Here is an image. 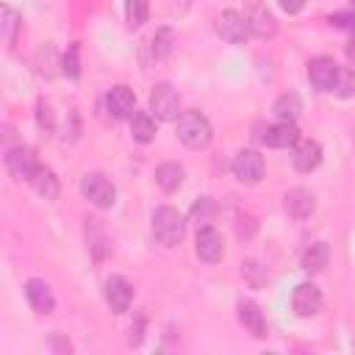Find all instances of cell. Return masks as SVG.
Segmentation results:
<instances>
[{
	"label": "cell",
	"instance_id": "cell-20",
	"mask_svg": "<svg viewBox=\"0 0 355 355\" xmlns=\"http://www.w3.org/2000/svg\"><path fill=\"white\" fill-rule=\"evenodd\" d=\"M183 166L180 164H175V161H166V164H161L158 169H155V183L164 189V191H178L180 186H183Z\"/></svg>",
	"mask_w": 355,
	"mask_h": 355
},
{
	"label": "cell",
	"instance_id": "cell-11",
	"mask_svg": "<svg viewBox=\"0 0 355 355\" xmlns=\"http://www.w3.org/2000/svg\"><path fill=\"white\" fill-rule=\"evenodd\" d=\"M322 291L313 286V283H300L297 288H294V294H291V308H294V313L297 316H302V319H308V316H316L319 311H322Z\"/></svg>",
	"mask_w": 355,
	"mask_h": 355
},
{
	"label": "cell",
	"instance_id": "cell-2",
	"mask_svg": "<svg viewBox=\"0 0 355 355\" xmlns=\"http://www.w3.org/2000/svg\"><path fill=\"white\" fill-rule=\"evenodd\" d=\"M153 236H155V241L164 244V247L180 244L183 236H186V222H183V216H180L175 208H169V205L155 208V211H153Z\"/></svg>",
	"mask_w": 355,
	"mask_h": 355
},
{
	"label": "cell",
	"instance_id": "cell-36",
	"mask_svg": "<svg viewBox=\"0 0 355 355\" xmlns=\"http://www.w3.org/2000/svg\"><path fill=\"white\" fill-rule=\"evenodd\" d=\"M352 8H355V0H352Z\"/></svg>",
	"mask_w": 355,
	"mask_h": 355
},
{
	"label": "cell",
	"instance_id": "cell-32",
	"mask_svg": "<svg viewBox=\"0 0 355 355\" xmlns=\"http://www.w3.org/2000/svg\"><path fill=\"white\" fill-rule=\"evenodd\" d=\"M327 22L336 25V28H344V31H352L355 33V8L352 11H336V14H330Z\"/></svg>",
	"mask_w": 355,
	"mask_h": 355
},
{
	"label": "cell",
	"instance_id": "cell-6",
	"mask_svg": "<svg viewBox=\"0 0 355 355\" xmlns=\"http://www.w3.org/2000/svg\"><path fill=\"white\" fill-rule=\"evenodd\" d=\"M150 111H153V116L155 119H164V122H169V119H178L180 114V97H178V92L169 86V83H155L153 86V92H150Z\"/></svg>",
	"mask_w": 355,
	"mask_h": 355
},
{
	"label": "cell",
	"instance_id": "cell-16",
	"mask_svg": "<svg viewBox=\"0 0 355 355\" xmlns=\"http://www.w3.org/2000/svg\"><path fill=\"white\" fill-rule=\"evenodd\" d=\"M25 297H28V305H31L36 313H42V316L53 313V308H55V297H53L50 286H47L44 280H39V277H31V280L25 283Z\"/></svg>",
	"mask_w": 355,
	"mask_h": 355
},
{
	"label": "cell",
	"instance_id": "cell-34",
	"mask_svg": "<svg viewBox=\"0 0 355 355\" xmlns=\"http://www.w3.org/2000/svg\"><path fill=\"white\" fill-rule=\"evenodd\" d=\"M277 6L286 11V14H300L305 8V0H277Z\"/></svg>",
	"mask_w": 355,
	"mask_h": 355
},
{
	"label": "cell",
	"instance_id": "cell-12",
	"mask_svg": "<svg viewBox=\"0 0 355 355\" xmlns=\"http://www.w3.org/2000/svg\"><path fill=\"white\" fill-rule=\"evenodd\" d=\"M283 208L291 219H308L313 211H316V194L311 189H288L286 197H283Z\"/></svg>",
	"mask_w": 355,
	"mask_h": 355
},
{
	"label": "cell",
	"instance_id": "cell-22",
	"mask_svg": "<svg viewBox=\"0 0 355 355\" xmlns=\"http://www.w3.org/2000/svg\"><path fill=\"white\" fill-rule=\"evenodd\" d=\"M33 189L44 197V200H55L58 197V178H55V172L50 169V166H42L39 164V169H36V175H33Z\"/></svg>",
	"mask_w": 355,
	"mask_h": 355
},
{
	"label": "cell",
	"instance_id": "cell-29",
	"mask_svg": "<svg viewBox=\"0 0 355 355\" xmlns=\"http://www.w3.org/2000/svg\"><path fill=\"white\" fill-rule=\"evenodd\" d=\"M172 42H175V33L169 28H161L155 36H153V55L155 58H164L169 50H172Z\"/></svg>",
	"mask_w": 355,
	"mask_h": 355
},
{
	"label": "cell",
	"instance_id": "cell-14",
	"mask_svg": "<svg viewBox=\"0 0 355 355\" xmlns=\"http://www.w3.org/2000/svg\"><path fill=\"white\" fill-rule=\"evenodd\" d=\"M297 139H300V130H297V125H294L291 119H280V122L269 125V128L261 133V141H263L266 147H275V150L291 147V144H297Z\"/></svg>",
	"mask_w": 355,
	"mask_h": 355
},
{
	"label": "cell",
	"instance_id": "cell-24",
	"mask_svg": "<svg viewBox=\"0 0 355 355\" xmlns=\"http://www.w3.org/2000/svg\"><path fill=\"white\" fill-rule=\"evenodd\" d=\"M125 17L130 28H141L150 17V0H125Z\"/></svg>",
	"mask_w": 355,
	"mask_h": 355
},
{
	"label": "cell",
	"instance_id": "cell-25",
	"mask_svg": "<svg viewBox=\"0 0 355 355\" xmlns=\"http://www.w3.org/2000/svg\"><path fill=\"white\" fill-rule=\"evenodd\" d=\"M272 111H275L277 119H291V122H294L297 114H300V97H297V94H280V97L275 100Z\"/></svg>",
	"mask_w": 355,
	"mask_h": 355
},
{
	"label": "cell",
	"instance_id": "cell-10",
	"mask_svg": "<svg viewBox=\"0 0 355 355\" xmlns=\"http://www.w3.org/2000/svg\"><path fill=\"white\" fill-rule=\"evenodd\" d=\"M103 294H105V302L114 313H125L133 302V286L122 275H111L103 286Z\"/></svg>",
	"mask_w": 355,
	"mask_h": 355
},
{
	"label": "cell",
	"instance_id": "cell-8",
	"mask_svg": "<svg viewBox=\"0 0 355 355\" xmlns=\"http://www.w3.org/2000/svg\"><path fill=\"white\" fill-rule=\"evenodd\" d=\"M216 33H219L225 42H230V44H244V42L252 36V33H250V25H247V17L239 14V11H233V8H227V11L219 14V19H216Z\"/></svg>",
	"mask_w": 355,
	"mask_h": 355
},
{
	"label": "cell",
	"instance_id": "cell-23",
	"mask_svg": "<svg viewBox=\"0 0 355 355\" xmlns=\"http://www.w3.org/2000/svg\"><path fill=\"white\" fill-rule=\"evenodd\" d=\"M214 214H216V205H214V200H211V197H200V200L191 205V211H189V219H191L197 227H205V225L214 219Z\"/></svg>",
	"mask_w": 355,
	"mask_h": 355
},
{
	"label": "cell",
	"instance_id": "cell-9",
	"mask_svg": "<svg viewBox=\"0 0 355 355\" xmlns=\"http://www.w3.org/2000/svg\"><path fill=\"white\" fill-rule=\"evenodd\" d=\"M244 17H247V25H250V33L258 36V39H272L277 33V22L272 17V11L261 3V0H250L247 8H244Z\"/></svg>",
	"mask_w": 355,
	"mask_h": 355
},
{
	"label": "cell",
	"instance_id": "cell-28",
	"mask_svg": "<svg viewBox=\"0 0 355 355\" xmlns=\"http://www.w3.org/2000/svg\"><path fill=\"white\" fill-rule=\"evenodd\" d=\"M241 275L247 277V283L250 286H261V283H266V266H261L255 258H247L244 263H241Z\"/></svg>",
	"mask_w": 355,
	"mask_h": 355
},
{
	"label": "cell",
	"instance_id": "cell-3",
	"mask_svg": "<svg viewBox=\"0 0 355 355\" xmlns=\"http://www.w3.org/2000/svg\"><path fill=\"white\" fill-rule=\"evenodd\" d=\"M6 169L14 180H33L36 169H39V161H36V153L28 147V144H14L6 150Z\"/></svg>",
	"mask_w": 355,
	"mask_h": 355
},
{
	"label": "cell",
	"instance_id": "cell-17",
	"mask_svg": "<svg viewBox=\"0 0 355 355\" xmlns=\"http://www.w3.org/2000/svg\"><path fill=\"white\" fill-rule=\"evenodd\" d=\"M291 164L300 172H313L322 164V147H319V141H313V139L297 141L294 144V153H291Z\"/></svg>",
	"mask_w": 355,
	"mask_h": 355
},
{
	"label": "cell",
	"instance_id": "cell-18",
	"mask_svg": "<svg viewBox=\"0 0 355 355\" xmlns=\"http://www.w3.org/2000/svg\"><path fill=\"white\" fill-rule=\"evenodd\" d=\"M236 311H239V322H241L255 338H263V336H266V319H263L261 308H258L252 300H241V302L236 305Z\"/></svg>",
	"mask_w": 355,
	"mask_h": 355
},
{
	"label": "cell",
	"instance_id": "cell-21",
	"mask_svg": "<svg viewBox=\"0 0 355 355\" xmlns=\"http://www.w3.org/2000/svg\"><path fill=\"white\" fill-rule=\"evenodd\" d=\"M130 136L139 141V144H150L155 139V122L147 111H133L130 116Z\"/></svg>",
	"mask_w": 355,
	"mask_h": 355
},
{
	"label": "cell",
	"instance_id": "cell-35",
	"mask_svg": "<svg viewBox=\"0 0 355 355\" xmlns=\"http://www.w3.org/2000/svg\"><path fill=\"white\" fill-rule=\"evenodd\" d=\"M347 58L355 64V33H352V39H349V44H347Z\"/></svg>",
	"mask_w": 355,
	"mask_h": 355
},
{
	"label": "cell",
	"instance_id": "cell-15",
	"mask_svg": "<svg viewBox=\"0 0 355 355\" xmlns=\"http://www.w3.org/2000/svg\"><path fill=\"white\" fill-rule=\"evenodd\" d=\"M105 105L111 111L114 119H130L136 111V94L128 86H111V92L105 94Z\"/></svg>",
	"mask_w": 355,
	"mask_h": 355
},
{
	"label": "cell",
	"instance_id": "cell-4",
	"mask_svg": "<svg viewBox=\"0 0 355 355\" xmlns=\"http://www.w3.org/2000/svg\"><path fill=\"white\" fill-rule=\"evenodd\" d=\"M230 172H233L236 180H241L247 186H255L263 178V155L258 150H239L230 161Z\"/></svg>",
	"mask_w": 355,
	"mask_h": 355
},
{
	"label": "cell",
	"instance_id": "cell-1",
	"mask_svg": "<svg viewBox=\"0 0 355 355\" xmlns=\"http://www.w3.org/2000/svg\"><path fill=\"white\" fill-rule=\"evenodd\" d=\"M178 139L186 147H191V150H202V147L211 144L214 128H211V122H208L205 114H200V111H183L178 116Z\"/></svg>",
	"mask_w": 355,
	"mask_h": 355
},
{
	"label": "cell",
	"instance_id": "cell-30",
	"mask_svg": "<svg viewBox=\"0 0 355 355\" xmlns=\"http://www.w3.org/2000/svg\"><path fill=\"white\" fill-rule=\"evenodd\" d=\"M78 55H80V47L78 44H69L67 53H64V61H61L67 78H78L80 75V58Z\"/></svg>",
	"mask_w": 355,
	"mask_h": 355
},
{
	"label": "cell",
	"instance_id": "cell-5",
	"mask_svg": "<svg viewBox=\"0 0 355 355\" xmlns=\"http://www.w3.org/2000/svg\"><path fill=\"white\" fill-rule=\"evenodd\" d=\"M80 191L86 200H92L97 208H111L116 202V189L103 172H89L80 180Z\"/></svg>",
	"mask_w": 355,
	"mask_h": 355
},
{
	"label": "cell",
	"instance_id": "cell-13",
	"mask_svg": "<svg viewBox=\"0 0 355 355\" xmlns=\"http://www.w3.org/2000/svg\"><path fill=\"white\" fill-rule=\"evenodd\" d=\"M336 75H338V64H336L330 55H316V58H311V64H308V80H311L319 92H333Z\"/></svg>",
	"mask_w": 355,
	"mask_h": 355
},
{
	"label": "cell",
	"instance_id": "cell-27",
	"mask_svg": "<svg viewBox=\"0 0 355 355\" xmlns=\"http://www.w3.org/2000/svg\"><path fill=\"white\" fill-rule=\"evenodd\" d=\"M333 94L341 97V100L355 97V72L352 69L338 67V75H336V83H333Z\"/></svg>",
	"mask_w": 355,
	"mask_h": 355
},
{
	"label": "cell",
	"instance_id": "cell-26",
	"mask_svg": "<svg viewBox=\"0 0 355 355\" xmlns=\"http://www.w3.org/2000/svg\"><path fill=\"white\" fill-rule=\"evenodd\" d=\"M0 14H3V42L8 44V47H14V42H17V31H19V14L11 8V6H3L0 8Z\"/></svg>",
	"mask_w": 355,
	"mask_h": 355
},
{
	"label": "cell",
	"instance_id": "cell-19",
	"mask_svg": "<svg viewBox=\"0 0 355 355\" xmlns=\"http://www.w3.org/2000/svg\"><path fill=\"white\" fill-rule=\"evenodd\" d=\"M327 261H330L327 244H324V241H313L311 247H305V252H302V258H300V266L313 275V272H322V269L327 266Z\"/></svg>",
	"mask_w": 355,
	"mask_h": 355
},
{
	"label": "cell",
	"instance_id": "cell-31",
	"mask_svg": "<svg viewBox=\"0 0 355 355\" xmlns=\"http://www.w3.org/2000/svg\"><path fill=\"white\" fill-rule=\"evenodd\" d=\"M53 55H55L53 44H44V47L36 53V72H39V75L53 78Z\"/></svg>",
	"mask_w": 355,
	"mask_h": 355
},
{
	"label": "cell",
	"instance_id": "cell-33",
	"mask_svg": "<svg viewBox=\"0 0 355 355\" xmlns=\"http://www.w3.org/2000/svg\"><path fill=\"white\" fill-rule=\"evenodd\" d=\"M36 119H39V125H42V128H47V130H53V128H55V119H53V108H50V103L39 100V105H36Z\"/></svg>",
	"mask_w": 355,
	"mask_h": 355
},
{
	"label": "cell",
	"instance_id": "cell-7",
	"mask_svg": "<svg viewBox=\"0 0 355 355\" xmlns=\"http://www.w3.org/2000/svg\"><path fill=\"white\" fill-rule=\"evenodd\" d=\"M194 252H197V258L205 261V263H216V261H222V255H225V239H222V233H219L216 227H211V225L197 227Z\"/></svg>",
	"mask_w": 355,
	"mask_h": 355
}]
</instances>
